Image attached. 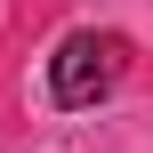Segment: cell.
<instances>
[{
	"instance_id": "6da1fadb",
	"label": "cell",
	"mask_w": 153,
	"mask_h": 153,
	"mask_svg": "<svg viewBox=\"0 0 153 153\" xmlns=\"http://www.w3.org/2000/svg\"><path fill=\"white\" fill-rule=\"evenodd\" d=\"M121 73H129V40H121V32H65L56 56H48V97H56L65 113H81V105H97Z\"/></svg>"
}]
</instances>
